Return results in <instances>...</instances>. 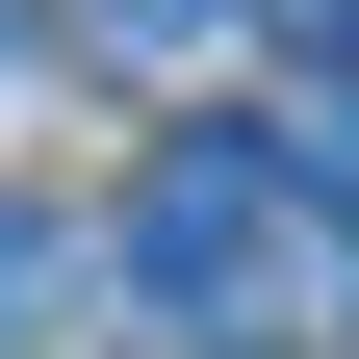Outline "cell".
Returning <instances> with one entry per match:
<instances>
[{"instance_id":"3","label":"cell","mask_w":359,"mask_h":359,"mask_svg":"<svg viewBox=\"0 0 359 359\" xmlns=\"http://www.w3.org/2000/svg\"><path fill=\"white\" fill-rule=\"evenodd\" d=\"M283 180H308V231H359V77H334L308 128H283Z\"/></svg>"},{"instance_id":"4","label":"cell","mask_w":359,"mask_h":359,"mask_svg":"<svg viewBox=\"0 0 359 359\" xmlns=\"http://www.w3.org/2000/svg\"><path fill=\"white\" fill-rule=\"evenodd\" d=\"M52 283H77V231H52V205H0V334H26Z\"/></svg>"},{"instance_id":"2","label":"cell","mask_w":359,"mask_h":359,"mask_svg":"<svg viewBox=\"0 0 359 359\" xmlns=\"http://www.w3.org/2000/svg\"><path fill=\"white\" fill-rule=\"evenodd\" d=\"M205 26H231V0H77V52H103V77H180Z\"/></svg>"},{"instance_id":"1","label":"cell","mask_w":359,"mask_h":359,"mask_svg":"<svg viewBox=\"0 0 359 359\" xmlns=\"http://www.w3.org/2000/svg\"><path fill=\"white\" fill-rule=\"evenodd\" d=\"M128 283L205 308V334L283 308V283H308V180H283V128H154V154H128Z\"/></svg>"},{"instance_id":"5","label":"cell","mask_w":359,"mask_h":359,"mask_svg":"<svg viewBox=\"0 0 359 359\" xmlns=\"http://www.w3.org/2000/svg\"><path fill=\"white\" fill-rule=\"evenodd\" d=\"M231 26H283V52H359V0H231Z\"/></svg>"}]
</instances>
